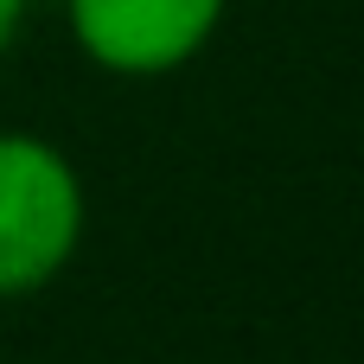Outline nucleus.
Returning a JSON list of instances; mask_svg holds the SVG:
<instances>
[{"mask_svg": "<svg viewBox=\"0 0 364 364\" xmlns=\"http://www.w3.org/2000/svg\"><path fill=\"white\" fill-rule=\"evenodd\" d=\"M83 243V179L38 134H0V301L38 294Z\"/></svg>", "mask_w": 364, "mask_h": 364, "instance_id": "1", "label": "nucleus"}, {"mask_svg": "<svg viewBox=\"0 0 364 364\" xmlns=\"http://www.w3.org/2000/svg\"><path fill=\"white\" fill-rule=\"evenodd\" d=\"M230 0H64L90 64L115 77H166L192 64L224 26Z\"/></svg>", "mask_w": 364, "mask_h": 364, "instance_id": "2", "label": "nucleus"}, {"mask_svg": "<svg viewBox=\"0 0 364 364\" xmlns=\"http://www.w3.org/2000/svg\"><path fill=\"white\" fill-rule=\"evenodd\" d=\"M26 6H32V0H0V51L19 38V26H26Z\"/></svg>", "mask_w": 364, "mask_h": 364, "instance_id": "3", "label": "nucleus"}]
</instances>
